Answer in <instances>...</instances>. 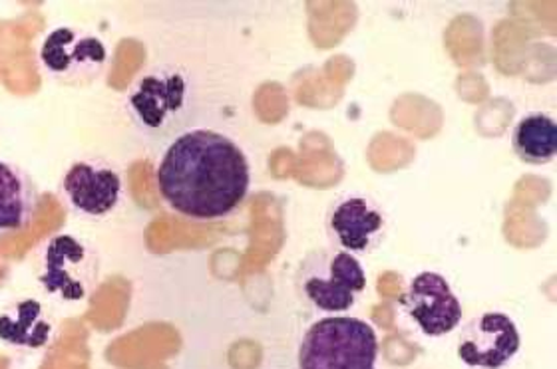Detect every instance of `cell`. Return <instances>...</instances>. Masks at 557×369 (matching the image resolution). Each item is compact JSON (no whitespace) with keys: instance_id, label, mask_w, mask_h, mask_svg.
<instances>
[{"instance_id":"cell-5","label":"cell","mask_w":557,"mask_h":369,"mask_svg":"<svg viewBox=\"0 0 557 369\" xmlns=\"http://www.w3.org/2000/svg\"><path fill=\"white\" fill-rule=\"evenodd\" d=\"M520 332L510 316L487 311L468 323L458 342V358L478 369H502L520 349Z\"/></svg>"},{"instance_id":"cell-4","label":"cell","mask_w":557,"mask_h":369,"mask_svg":"<svg viewBox=\"0 0 557 369\" xmlns=\"http://www.w3.org/2000/svg\"><path fill=\"white\" fill-rule=\"evenodd\" d=\"M96 256L72 234H59L48 243L40 282L48 294L66 302L88 296L96 280Z\"/></svg>"},{"instance_id":"cell-8","label":"cell","mask_w":557,"mask_h":369,"mask_svg":"<svg viewBox=\"0 0 557 369\" xmlns=\"http://www.w3.org/2000/svg\"><path fill=\"white\" fill-rule=\"evenodd\" d=\"M386 220L383 211L367 196H343L329 211L326 229L345 253H369L381 243Z\"/></svg>"},{"instance_id":"cell-9","label":"cell","mask_w":557,"mask_h":369,"mask_svg":"<svg viewBox=\"0 0 557 369\" xmlns=\"http://www.w3.org/2000/svg\"><path fill=\"white\" fill-rule=\"evenodd\" d=\"M62 187L72 207L86 217L100 219L117 207L122 195V177L112 167L78 162L64 175Z\"/></svg>"},{"instance_id":"cell-7","label":"cell","mask_w":557,"mask_h":369,"mask_svg":"<svg viewBox=\"0 0 557 369\" xmlns=\"http://www.w3.org/2000/svg\"><path fill=\"white\" fill-rule=\"evenodd\" d=\"M128 104L139 126L150 131H165L186 112V76L180 72L150 74L139 81Z\"/></svg>"},{"instance_id":"cell-1","label":"cell","mask_w":557,"mask_h":369,"mask_svg":"<svg viewBox=\"0 0 557 369\" xmlns=\"http://www.w3.org/2000/svg\"><path fill=\"white\" fill-rule=\"evenodd\" d=\"M156 179L163 201L177 215L218 220L244 203L251 167L232 138L213 129H191L170 143Z\"/></svg>"},{"instance_id":"cell-6","label":"cell","mask_w":557,"mask_h":369,"mask_svg":"<svg viewBox=\"0 0 557 369\" xmlns=\"http://www.w3.org/2000/svg\"><path fill=\"white\" fill-rule=\"evenodd\" d=\"M400 302L422 334L430 338L450 334L462 322V304L438 272H420L412 278Z\"/></svg>"},{"instance_id":"cell-2","label":"cell","mask_w":557,"mask_h":369,"mask_svg":"<svg viewBox=\"0 0 557 369\" xmlns=\"http://www.w3.org/2000/svg\"><path fill=\"white\" fill-rule=\"evenodd\" d=\"M379 338L371 323L333 316L313 323L299 347V369H376Z\"/></svg>"},{"instance_id":"cell-11","label":"cell","mask_w":557,"mask_h":369,"mask_svg":"<svg viewBox=\"0 0 557 369\" xmlns=\"http://www.w3.org/2000/svg\"><path fill=\"white\" fill-rule=\"evenodd\" d=\"M54 338V323L50 322L40 302L23 301L0 314V340L11 346L40 349Z\"/></svg>"},{"instance_id":"cell-12","label":"cell","mask_w":557,"mask_h":369,"mask_svg":"<svg viewBox=\"0 0 557 369\" xmlns=\"http://www.w3.org/2000/svg\"><path fill=\"white\" fill-rule=\"evenodd\" d=\"M36 211L30 179L11 163L0 162V232L26 227Z\"/></svg>"},{"instance_id":"cell-10","label":"cell","mask_w":557,"mask_h":369,"mask_svg":"<svg viewBox=\"0 0 557 369\" xmlns=\"http://www.w3.org/2000/svg\"><path fill=\"white\" fill-rule=\"evenodd\" d=\"M108 52L98 36L86 35L76 28L60 26L45 38L40 60L45 68L57 76L74 78L104 66Z\"/></svg>"},{"instance_id":"cell-13","label":"cell","mask_w":557,"mask_h":369,"mask_svg":"<svg viewBox=\"0 0 557 369\" xmlns=\"http://www.w3.org/2000/svg\"><path fill=\"white\" fill-rule=\"evenodd\" d=\"M516 155L530 165H546L557 155V124L547 114H528L511 136Z\"/></svg>"},{"instance_id":"cell-3","label":"cell","mask_w":557,"mask_h":369,"mask_svg":"<svg viewBox=\"0 0 557 369\" xmlns=\"http://www.w3.org/2000/svg\"><path fill=\"white\" fill-rule=\"evenodd\" d=\"M326 260H309L305 266L302 292L319 310L345 311L367 289V272L355 254L345 251L325 254Z\"/></svg>"}]
</instances>
